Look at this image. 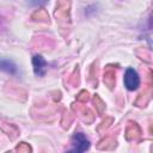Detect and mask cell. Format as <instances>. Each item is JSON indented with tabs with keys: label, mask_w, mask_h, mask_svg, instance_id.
<instances>
[{
	"label": "cell",
	"mask_w": 153,
	"mask_h": 153,
	"mask_svg": "<svg viewBox=\"0 0 153 153\" xmlns=\"http://www.w3.org/2000/svg\"><path fill=\"white\" fill-rule=\"evenodd\" d=\"M90 140L82 133H74L71 140V147L65 153H85L90 148Z\"/></svg>",
	"instance_id": "obj_1"
},
{
	"label": "cell",
	"mask_w": 153,
	"mask_h": 153,
	"mask_svg": "<svg viewBox=\"0 0 153 153\" xmlns=\"http://www.w3.org/2000/svg\"><path fill=\"white\" fill-rule=\"evenodd\" d=\"M124 86L129 91H134L140 86V76L134 68H128L124 73Z\"/></svg>",
	"instance_id": "obj_2"
},
{
	"label": "cell",
	"mask_w": 153,
	"mask_h": 153,
	"mask_svg": "<svg viewBox=\"0 0 153 153\" xmlns=\"http://www.w3.org/2000/svg\"><path fill=\"white\" fill-rule=\"evenodd\" d=\"M32 66H33V72L37 76H43L47 72V61L44 57L39 54L33 55L32 57Z\"/></svg>",
	"instance_id": "obj_3"
},
{
	"label": "cell",
	"mask_w": 153,
	"mask_h": 153,
	"mask_svg": "<svg viewBox=\"0 0 153 153\" xmlns=\"http://www.w3.org/2000/svg\"><path fill=\"white\" fill-rule=\"evenodd\" d=\"M0 71L11 75H17L19 73L17 65L10 59H0Z\"/></svg>",
	"instance_id": "obj_4"
}]
</instances>
